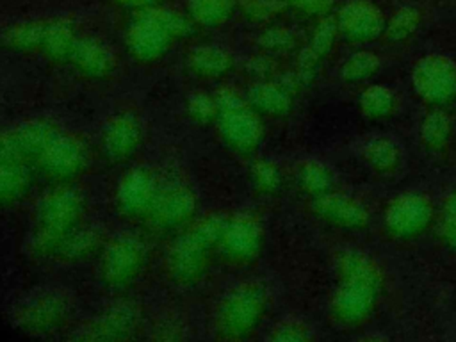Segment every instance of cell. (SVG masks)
Listing matches in <instances>:
<instances>
[{"instance_id": "7a4b0ae2", "label": "cell", "mask_w": 456, "mask_h": 342, "mask_svg": "<svg viewBox=\"0 0 456 342\" xmlns=\"http://www.w3.org/2000/svg\"><path fill=\"white\" fill-rule=\"evenodd\" d=\"M223 223L203 221L183 235L169 255L171 273L180 281H194L208 264L214 246H219Z\"/></svg>"}, {"instance_id": "8fae6325", "label": "cell", "mask_w": 456, "mask_h": 342, "mask_svg": "<svg viewBox=\"0 0 456 342\" xmlns=\"http://www.w3.org/2000/svg\"><path fill=\"white\" fill-rule=\"evenodd\" d=\"M219 248L235 262L253 260L262 248V228L251 216H237L223 224Z\"/></svg>"}, {"instance_id": "9c48e42d", "label": "cell", "mask_w": 456, "mask_h": 342, "mask_svg": "<svg viewBox=\"0 0 456 342\" xmlns=\"http://www.w3.org/2000/svg\"><path fill=\"white\" fill-rule=\"evenodd\" d=\"M433 217V207L422 194L397 196L385 210V226L397 239H411L422 233Z\"/></svg>"}, {"instance_id": "4fadbf2b", "label": "cell", "mask_w": 456, "mask_h": 342, "mask_svg": "<svg viewBox=\"0 0 456 342\" xmlns=\"http://www.w3.org/2000/svg\"><path fill=\"white\" fill-rule=\"evenodd\" d=\"M142 262V248L137 239L121 237L114 240L103 258V274L105 280L121 287L130 281Z\"/></svg>"}, {"instance_id": "e0dca14e", "label": "cell", "mask_w": 456, "mask_h": 342, "mask_svg": "<svg viewBox=\"0 0 456 342\" xmlns=\"http://www.w3.org/2000/svg\"><path fill=\"white\" fill-rule=\"evenodd\" d=\"M153 217L160 226H173L182 223L194 210V198L185 189H171L157 196L153 203Z\"/></svg>"}, {"instance_id": "7402d4cb", "label": "cell", "mask_w": 456, "mask_h": 342, "mask_svg": "<svg viewBox=\"0 0 456 342\" xmlns=\"http://www.w3.org/2000/svg\"><path fill=\"white\" fill-rule=\"evenodd\" d=\"M251 105L269 116H283L290 109V96L285 87L276 84H258L249 94Z\"/></svg>"}, {"instance_id": "cb8c5ba5", "label": "cell", "mask_w": 456, "mask_h": 342, "mask_svg": "<svg viewBox=\"0 0 456 342\" xmlns=\"http://www.w3.org/2000/svg\"><path fill=\"white\" fill-rule=\"evenodd\" d=\"M362 155H363L365 162L379 173L394 171L401 159L399 148L395 146L394 141H390L387 137H376V139L369 141L365 144Z\"/></svg>"}, {"instance_id": "30bf717a", "label": "cell", "mask_w": 456, "mask_h": 342, "mask_svg": "<svg viewBox=\"0 0 456 342\" xmlns=\"http://www.w3.org/2000/svg\"><path fill=\"white\" fill-rule=\"evenodd\" d=\"M338 32L347 39L362 43L374 41L385 32V16L379 7L369 0H349L337 14Z\"/></svg>"}, {"instance_id": "83f0119b", "label": "cell", "mask_w": 456, "mask_h": 342, "mask_svg": "<svg viewBox=\"0 0 456 342\" xmlns=\"http://www.w3.org/2000/svg\"><path fill=\"white\" fill-rule=\"evenodd\" d=\"M189 61L194 73L205 75V77H217L224 73V69L230 66L228 55L223 50L214 46L196 48L194 52H191Z\"/></svg>"}, {"instance_id": "ac0fdd59", "label": "cell", "mask_w": 456, "mask_h": 342, "mask_svg": "<svg viewBox=\"0 0 456 342\" xmlns=\"http://www.w3.org/2000/svg\"><path fill=\"white\" fill-rule=\"evenodd\" d=\"M157 196L159 194L155 191V183L146 173H134L126 176L119 187V201L128 212L139 214L151 210Z\"/></svg>"}, {"instance_id": "74e56055", "label": "cell", "mask_w": 456, "mask_h": 342, "mask_svg": "<svg viewBox=\"0 0 456 342\" xmlns=\"http://www.w3.org/2000/svg\"><path fill=\"white\" fill-rule=\"evenodd\" d=\"M444 212L449 214V216H456V191L449 194V198L445 200V205H444Z\"/></svg>"}, {"instance_id": "484cf974", "label": "cell", "mask_w": 456, "mask_h": 342, "mask_svg": "<svg viewBox=\"0 0 456 342\" xmlns=\"http://www.w3.org/2000/svg\"><path fill=\"white\" fill-rule=\"evenodd\" d=\"M451 132V118L442 109H435L422 119L420 141L429 150H442L449 142Z\"/></svg>"}, {"instance_id": "4dcf8cb0", "label": "cell", "mask_w": 456, "mask_h": 342, "mask_svg": "<svg viewBox=\"0 0 456 342\" xmlns=\"http://www.w3.org/2000/svg\"><path fill=\"white\" fill-rule=\"evenodd\" d=\"M239 5L248 18L256 21H265L280 14L285 9L287 2L285 0H239Z\"/></svg>"}, {"instance_id": "6da1fadb", "label": "cell", "mask_w": 456, "mask_h": 342, "mask_svg": "<svg viewBox=\"0 0 456 342\" xmlns=\"http://www.w3.org/2000/svg\"><path fill=\"white\" fill-rule=\"evenodd\" d=\"M187 27V20L171 9L160 5L141 9L126 34L128 48L139 59H159Z\"/></svg>"}, {"instance_id": "d6986e66", "label": "cell", "mask_w": 456, "mask_h": 342, "mask_svg": "<svg viewBox=\"0 0 456 342\" xmlns=\"http://www.w3.org/2000/svg\"><path fill=\"white\" fill-rule=\"evenodd\" d=\"M62 314H66V301L48 294L30 303L23 312V319L32 330H48V326L52 328L57 321L62 319Z\"/></svg>"}, {"instance_id": "4316f807", "label": "cell", "mask_w": 456, "mask_h": 342, "mask_svg": "<svg viewBox=\"0 0 456 342\" xmlns=\"http://www.w3.org/2000/svg\"><path fill=\"white\" fill-rule=\"evenodd\" d=\"M419 23H420V11L413 5H403L392 14L388 23L385 25L383 34L390 43H401L417 30Z\"/></svg>"}, {"instance_id": "44dd1931", "label": "cell", "mask_w": 456, "mask_h": 342, "mask_svg": "<svg viewBox=\"0 0 456 342\" xmlns=\"http://www.w3.org/2000/svg\"><path fill=\"white\" fill-rule=\"evenodd\" d=\"M235 5L237 0H187V12L192 21L203 27H216L232 16Z\"/></svg>"}, {"instance_id": "f546056e", "label": "cell", "mask_w": 456, "mask_h": 342, "mask_svg": "<svg viewBox=\"0 0 456 342\" xmlns=\"http://www.w3.org/2000/svg\"><path fill=\"white\" fill-rule=\"evenodd\" d=\"M27 187V176L16 164L0 162V207L12 203L23 194Z\"/></svg>"}, {"instance_id": "5bb4252c", "label": "cell", "mask_w": 456, "mask_h": 342, "mask_svg": "<svg viewBox=\"0 0 456 342\" xmlns=\"http://www.w3.org/2000/svg\"><path fill=\"white\" fill-rule=\"evenodd\" d=\"M41 162L50 175L68 178L82 169L86 162V153L75 139L55 135L48 144L46 151L43 153Z\"/></svg>"}, {"instance_id": "e575fe53", "label": "cell", "mask_w": 456, "mask_h": 342, "mask_svg": "<svg viewBox=\"0 0 456 342\" xmlns=\"http://www.w3.org/2000/svg\"><path fill=\"white\" fill-rule=\"evenodd\" d=\"M285 2L306 14H326L335 4V0H285Z\"/></svg>"}, {"instance_id": "9a60e30c", "label": "cell", "mask_w": 456, "mask_h": 342, "mask_svg": "<svg viewBox=\"0 0 456 342\" xmlns=\"http://www.w3.org/2000/svg\"><path fill=\"white\" fill-rule=\"evenodd\" d=\"M337 34H338V25H337V20H333V18H324L317 25L315 32L312 34L310 43L303 48V52L299 55V75L301 77H305L308 80L314 75L319 61L326 53L331 52Z\"/></svg>"}, {"instance_id": "2e32d148", "label": "cell", "mask_w": 456, "mask_h": 342, "mask_svg": "<svg viewBox=\"0 0 456 342\" xmlns=\"http://www.w3.org/2000/svg\"><path fill=\"white\" fill-rule=\"evenodd\" d=\"M141 128L130 116H119L105 126L103 146L112 159H126L139 144Z\"/></svg>"}, {"instance_id": "1f68e13d", "label": "cell", "mask_w": 456, "mask_h": 342, "mask_svg": "<svg viewBox=\"0 0 456 342\" xmlns=\"http://www.w3.org/2000/svg\"><path fill=\"white\" fill-rule=\"evenodd\" d=\"M253 180H255V185L264 192H274L281 183L278 167L274 164L264 162V160H260L253 166Z\"/></svg>"}, {"instance_id": "ffe728a7", "label": "cell", "mask_w": 456, "mask_h": 342, "mask_svg": "<svg viewBox=\"0 0 456 342\" xmlns=\"http://www.w3.org/2000/svg\"><path fill=\"white\" fill-rule=\"evenodd\" d=\"M69 55L91 75H103L110 69V52L93 39H77Z\"/></svg>"}, {"instance_id": "52a82bcc", "label": "cell", "mask_w": 456, "mask_h": 342, "mask_svg": "<svg viewBox=\"0 0 456 342\" xmlns=\"http://www.w3.org/2000/svg\"><path fill=\"white\" fill-rule=\"evenodd\" d=\"M80 217V198L71 191H59L48 196L39 210L37 244L53 248L71 232Z\"/></svg>"}, {"instance_id": "f1b7e54d", "label": "cell", "mask_w": 456, "mask_h": 342, "mask_svg": "<svg viewBox=\"0 0 456 342\" xmlns=\"http://www.w3.org/2000/svg\"><path fill=\"white\" fill-rule=\"evenodd\" d=\"M379 66L381 62L376 53L360 50L346 59V62L340 68V75L346 82H362L370 78L379 69Z\"/></svg>"}, {"instance_id": "8d00e7d4", "label": "cell", "mask_w": 456, "mask_h": 342, "mask_svg": "<svg viewBox=\"0 0 456 342\" xmlns=\"http://www.w3.org/2000/svg\"><path fill=\"white\" fill-rule=\"evenodd\" d=\"M121 5H126V7H137L139 11L141 9H146V7H153V5H159L160 0H118Z\"/></svg>"}, {"instance_id": "d4e9b609", "label": "cell", "mask_w": 456, "mask_h": 342, "mask_svg": "<svg viewBox=\"0 0 456 342\" xmlns=\"http://www.w3.org/2000/svg\"><path fill=\"white\" fill-rule=\"evenodd\" d=\"M297 183L312 196L330 192L333 185V171L319 160H305L297 167Z\"/></svg>"}, {"instance_id": "8992f818", "label": "cell", "mask_w": 456, "mask_h": 342, "mask_svg": "<svg viewBox=\"0 0 456 342\" xmlns=\"http://www.w3.org/2000/svg\"><path fill=\"white\" fill-rule=\"evenodd\" d=\"M217 116L221 132L233 148L240 151H251L258 146L262 139V125L255 110L235 94H228V98L223 100L219 98Z\"/></svg>"}, {"instance_id": "277c9868", "label": "cell", "mask_w": 456, "mask_h": 342, "mask_svg": "<svg viewBox=\"0 0 456 342\" xmlns=\"http://www.w3.org/2000/svg\"><path fill=\"white\" fill-rule=\"evenodd\" d=\"M411 86L428 105H445L456 98V62L442 53H428L411 69Z\"/></svg>"}, {"instance_id": "ba28073f", "label": "cell", "mask_w": 456, "mask_h": 342, "mask_svg": "<svg viewBox=\"0 0 456 342\" xmlns=\"http://www.w3.org/2000/svg\"><path fill=\"white\" fill-rule=\"evenodd\" d=\"M55 128L45 123H25L0 135V162L16 164L43 157L55 137Z\"/></svg>"}, {"instance_id": "7c38bea8", "label": "cell", "mask_w": 456, "mask_h": 342, "mask_svg": "<svg viewBox=\"0 0 456 342\" xmlns=\"http://www.w3.org/2000/svg\"><path fill=\"white\" fill-rule=\"evenodd\" d=\"M314 210L319 217L340 228L360 230L367 224V208L354 198L340 192H324L315 196Z\"/></svg>"}, {"instance_id": "3957f363", "label": "cell", "mask_w": 456, "mask_h": 342, "mask_svg": "<svg viewBox=\"0 0 456 342\" xmlns=\"http://www.w3.org/2000/svg\"><path fill=\"white\" fill-rule=\"evenodd\" d=\"M383 278L342 276L331 297V314L340 324L356 326L370 317L376 308Z\"/></svg>"}, {"instance_id": "603a6c76", "label": "cell", "mask_w": 456, "mask_h": 342, "mask_svg": "<svg viewBox=\"0 0 456 342\" xmlns=\"http://www.w3.org/2000/svg\"><path fill=\"white\" fill-rule=\"evenodd\" d=\"M395 109V94L385 86H369L360 94V110L369 119L388 118Z\"/></svg>"}, {"instance_id": "d6a6232c", "label": "cell", "mask_w": 456, "mask_h": 342, "mask_svg": "<svg viewBox=\"0 0 456 342\" xmlns=\"http://www.w3.org/2000/svg\"><path fill=\"white\" fill-rule=\"evenodd\" d=\"M271 338H274V340H308V338H312V331L305 322L296 321V319H287L274 328Z\"/></svg>"}, {"instance_id": "d590c367", "label": "cell", "mask_w": 456, "mask_h": 342, "mask_svg": "<svg viewBox=\"0 0 456 342\" xmlns=\"http://www.w3.org/2000/svg\"><path fill=\"white\" fill-rule=\"evenodd\" d=\"M438 237L442 242L456 251V216L444 214L440 224H438Z\"/></svg>"}, {"instance_id": "5b68a950", "label": "cell", "mask_w": 456, "mask_h": 342, "mask_svg": "<svg viewBox=\"0 0 456 342\" xmlns=\"http://www.w3.org/2000/svg\"><path fill=\"white\" fill-rule=\"evenodd\" d=\"M267 296L260 283H244L237 287L221 305L219 330L230 337L248 335L256 328L265 312Z\"/></svg>"}, {"instance_id": "836d02e7", "label": "cell", "mask_w": 456, "mask_h": 342, "mask_svg": "<svg viewBox=\"0 0 456 342\" xmlns=\"http://www.w3.org/2000/svg\"><path fill=\"white\" fill-rule=\"evenodd\" d=\"M260 41H262V46L269 50H285L294 45V34L285 27H274L264 32Z\"/></svg>"}]
</instances>
